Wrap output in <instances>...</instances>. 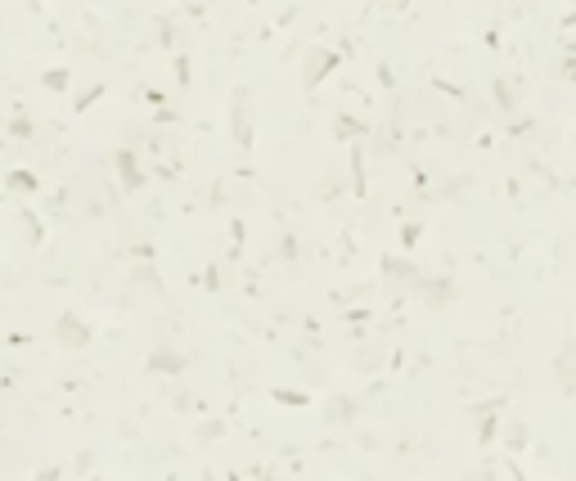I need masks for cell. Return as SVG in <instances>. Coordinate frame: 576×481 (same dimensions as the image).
Returning <instances> with one entry per match:
<instances>
[{"mask_svg":"<svg viewBox=\"0 0 576 481\" xmlns=\"http://www.w3.org/2000/svg\"><path fill=\"white\" fill-rule=\"evenodd\" d=\"M230 126H234V140H239V144H252V90H248V85H239V90H234Z\"/></svg>","mask_w":576,"mask_h":481,"instance_id":"cell-1","label":"cell"},{"mask_svg":"<svg viewBox=\"0 0 576 481\" xmlns=\"http://www.w3.org/2000/svg\"><path fill=\"white\" fill-rule=\"evenodd\" d=\"M59 342H63V347H86V342H90V328L68 311V315H59Z\"/></svg>","mask_w":576,"mask_h":481,"instance_id":"cell-2","label":"cell"},{"mask_svg":"<svg viewBox=\"0 0 576 481\" xmlns=\"http://www.w3.org/2000/svg\"><path fill=\"white\" fill-rule=\"evenodd\" d=\"M149 365H153L158 373H180V369H185V360H180V356H176V351H167V347H158V351H153V356H149Z\"/></svg>","mask_w":576,"mask_h":481,"instance_id":"cell-3","label":"cell"},{"mask_svg":"<svg viewBox=\"0 0 576 481\" xmlns=\"http://www.w3.org/2000/svg\"><path fill=\"white\" fill-rule=\"evenodd\" d=\"M117 171H122V180H126V189H140L144 180H140V171H135V153H117Z\"/></svg>","mask_w":576,"mask_h":481,"instance_id":"cell-4","label":"cell"},{"mask_svg":"<svg viewBox=\"0 0 576 481\" xmlns=\"http://www.w3.org/2000/svg\"><path fill=\"white\" fill-rule=\"evenodd\" d=\"M334 68H338V55H315L311 59V72H306V85H320V77L334 72Z\"/></svg>","mask_w":576,"mask_h":481,"instance_id":"cell-5","label":"cell"},{"mask_svg":"<svg viewBox=\"0 0 576 481\" xmlns=\"http://www.w3.org/2000/svg\"><path fill=\"white\" fill-rule=\"evenodd\" d=\"M270 396H275V405H293V410H302V405H311V400L302 396V391H288V387H275Z\"/></svg>","mask_w":576,"mask_h":481,"instance_id":"cell-6","label":"cell"},{"mask_svg":"<svg viewBox=\"0 0 576 481\" xmlns=\"http://www.w3.org/2000/svg\"><path fill=\"white\" fill-rule=\"evenodd\" d=\"M383 274H401V279H410L414 265L410 261H397V256H383Z\"/></svg>","mask_w":576,"mask_h":481,"instance_id":"cell-7","label":"cell"},{"mask_svg":"<svg viewBox=\"0 0 576 481\" xmlns=\"http://www.w3.org/2000/svg\"><path fill=\"white\" fill-rule=\"evenodd\" d=\"M477 419H482V423H477V441L491 445V441H495V432H500V423H495V419H486V414H477Z\"/></svg>","mask_w":576,"mask_h":481,"instance_id":"cell-8","label":"cell"},{"mask_svg":"<svg viewBox=\"0 0 576 481\" xmlns=\"http://www.w3.org/2000/svg\"><path fill=\"white\" fill-rule=\"evenodd\" d=\"M419 234H423V225H414V221H410V225L401 230V243H405V248H414V243H419Z\"/></svg>","mask_w":576,"mask_h":481,"instance_id":"cell-9","label":"cell"},{"mask_svg":"<svg viewBox=\"0 0 576 481\" xmlns=\"http://www.w3.org/2000/svg\"><path fill=\"white\" fill-rule=\"evenodd\" d=\"M9 185H14V189H36V180H32L27 171H14V176H9Z\"/></svg>","mask_w":576,"mask_h":481,"instance_id":"cell-10","label":"cell"},{"mask_svg":"<svg viewBox=\"0 0 576 481\" xmlns=\"http://www.w3.org/2000/svg\"><path fill=\"white\" fill-rule=\"evenodd\" d=\"M509 445L522 450V445H527V427H509Z\"/></svg>","mask_w":576,"mask_h":481,"instance_id":"cell-11","label":"cell"},{"mask_svg":"<svg viewBox=\"0 0 576 481\" xmlns=\"http://www.w3.org/2000/svg\"><path fill=\"white\" fill-rule=\"evenodd\" d=\"M338 135H343V140H347V135H360V126L351 122V117H338Z\"/></svg>","mask_w":576,"mask_h":481,"instance_id":"cell-12","label":"cell"},{"mask_svg":"<svg viewBox=\"0 0 576 481\" xmlns=\"http://www.w3.org/2000/svg\"><path fill=\"white\" fill-rule=\"evenodd\" d=\"M495 95H500V104H505V113H514V95H509V85H505V81L495 85Z\"/></svg>","mask_w":576,"mask_h":481,"instance_id":"cell-13","label":"cell"},{"mask_svg":"<svg viewBox=\"0 0 576 481\" xmlns=\"http://www.w3.org/2000/svg\"><path fill=\"white\" fill-rule=\"evenodd\" d=\"M46 85H50V90H63V85H68V72H50Z\"/></svg>","mask_w":576,"mask_h":481,"instance_id":"cell-14","label":"cell"}]
</instances>
